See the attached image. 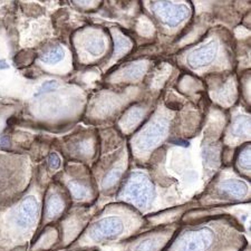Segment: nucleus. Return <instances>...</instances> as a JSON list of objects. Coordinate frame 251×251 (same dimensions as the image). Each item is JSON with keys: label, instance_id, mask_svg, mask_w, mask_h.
<instances>
[{"label": "nucleus", "instance_id": "nucleus-1", "mask_svg": "<svg viewBox=\"0 0 251 251\" xmlns=\"http://www.w3.org/2000/svg\"><path fill=\"white\" fill-rule=\"evenodd\" d=\"M122 197L139 208H147L154 198V189L144 174L133 173L125 184Z\"/></svg>", "mask_w": 251, "mask_h": 251}, {"label": "nucleus", "instance_id": "nucleus-2", "mask_svg": "<svg viewBox=\"0 0 251 251\" xmlns=\"http://www.w3.org/2000/svg\"><path fill=\"white\" fill-rule=\"evenodd\" d=\"M152 11L170 27H176L183 22L189 15V8L184 5H173L168 0H156L152 3Z\"/></svg>", "mask_w": 251, "mask_h": 251}, {"label": "nucleus", "instance_id": "nucleus-3", "mask_svg": "<svg viewBox=\"0 0 251 251\" xmlns=\"http://www.w3.org/2000/svg\"><path fill=\"white\" fill-rule=\"evenodd\" d=\"M212 240L213 233L208 228L188 231L176 241V251H205L211 246Z\"/></svg>", "mask_w": 251, "mask_h": 251}, {"label": "nucleus", "instance_id": "nucleus-4", "mask_svg": "<svg viewBox=\"0 0 251 251\" xmlns=\"http://www.w3.org/2000/svg\"><path fill=\"white\" fill-rule=\"evenodd\" d=\"M124 229L123 221L120 218L110 217L104 218L92 226L90 230V238L94 241H103L106 239L119 236Z\"/></svg>", "mask_w": 251, "mask_h": 251}, {"label": "nucleus", "instance_id": "nucleus-5", "mask_svg": "<svg viewBox=\"0 0 251 251\" xmlns=\"http://www.w3.org/2000/svg\"><path fill=\"white\" fill-rule=\"evenodd\" d=\"M168 132V122L165 120H157L153 122L148 128L141 133L137 139V148L143 151L153 149L164 139Z\"/></svg>", "mask_w": 251, "mask_h": 251}, {"label": "nucleus", "instance_id": "nucleus-6", "mask_svg": "<svg viewBox=\"0 0 251 251\" xmlns=\"http://www.w3.org/2000/svg\"><path fill=\"white\" fill-rule=\"evenodd\" d=\"M218 51V44L216 42H210L205 45L194 50L188 57V63L193 68H200L206 66L213 62Z\"/></svg>", "mask_w": 251, "mask_h": 251}, {"label": "nucleus", "instance_id": "nucleus-7", "mask_svg": "<svg viewBox=\"0 0 251 251\" xmlns=\"http://www.w3.org/2000/svg\"><path fill=\"white\" fill-rule=\"evenodd\" d=\"M38 216V202L34 197H28L19 206L16 222L20 228L26 229L34 224Z\"/></svg>", "mask_w": 251, "mask_h": 251}, {"label": "nucleus", "instance_id": "nucleus-8", "mask_svg": "<svg viewBox=\"0 0 251 251\" xmlns=\"http://www.w3.org/2000/svg\"><path fill=\"white\" fill-rule=\"evenodd\" d=\"M220 189L222 192L228 194L230 197L241 198L247 194L248 187L245 182L239 180H226L220 184Z\"/></svg>", "mask_w": 251, "mask_h": 251}, {"label": "nucleus", "instance_id": "nucleus-9", "mask_svg": "<svg viewBox=\"0 0 251 251\" xmlns=\"http://www.w3.org/2000/svg\"><path fill=\"white\" fill-rule=\"evenodd\" d=\"M64 202L57 194H51L46 202V216L48 218H54L63 211Z\"/></svg>", "mask_w": 251, "mask_h": 251}, {"label": "nucleus", "instance_id": "nucleus-10", "mask_svg": "<svg viewBox=\"0 0 251 251\" xmlns=\"http://www.w3.org/2000/svg\"><path fill=\"white\" fill-rule=\"evenodd\" d=\"M145 72H147V65L145 64L140 63L131 65L123 72V77L128 80H135L141 78Z\"/></svg>", "mask_w": 251, "mask_h": 251}, {"label": "nucleus", "instance_id": "nucleus-11", "mask_svg": "<svg viewBox=\"0 0 251 251\" xmlns=\"http://www.w3.org/2000/svg\"><path fill=\"white\" fill-rule=\"evenodd\" d=\"M250 131V119L247 116H238L233 123L232 132L236 136H244Z\"/></svg>", "mask_w": 251, "mask_h": 251}, {"label": "nucleus", "instance_id": "nucleus-12", "mask_svg": "<svg viewBox=\"0 0 251 251\" xmlns=\"http://www.w3.org/2000/svg\"><path fill=\"white\" fill-rule=\"evenodd\" d=\"M64 58V50L62 47H54L50 50L45 52L40 59L45 64H56L59 63Z\"/></svg>", "mask_w": 251, "mask_h": 251}, {"label": "nucleus", "instance_id": "nucleus-13", "mask_svg": "<svg viewBox=\"0 0 251 251\" xmlns=\"http://www.w3.org/2000/svg\"><path fill=\"white\" fill-rule=\"evenodd\" d=\"M142 116H143V111L140 110V108H133V110L127 112V114L123 119V125H125L124 127H134L141 121Z\"/></svg>", "mask_w": 251, "mask_h": 251}, {"label": "nucleus", "instance_id": "nucleus-14", "mask_svg": "<svg viewBox=\"0 0 251 251\" xmlns=\"http://www.w3.org/2000/svg\"><path fill=\"white\" fill-rule=\"evenodd\" d=\"M86 50L90 54L99 56L105 50V43L100 37H93L86 44Z\"/></svg>", "mask_w": 251, "mask_h": 251}, {"label": "nucleus", "instance_id": "nucleus-15", "mask_svg": "<svg viewBox=\"0 0 251 251\" xmlns=\"http://www.w3.org/2000/svg\"><path fill=\"white\" fill-rule=\"evenodd\" d=\"M161 245V238L153 237L149 238L147 240L136 247V251H156Z\"/></svg>", "mask_w": 251, "mask_h": 251}, {"label": "nucleus", "instance_id": "nucleus-16", "mask_svg": "<svg viewBox=\"0 0 251 251\" xmlns=\"http://www.w3.org/2000/svg\"><path fill=\"white\" fill-rule=\"evenodd\" d=\"M70 187V191L72 193V196L75 198V199H84L88 196V191L87 188L84 187L83 184L78 183V182H71L68 184Z\"/></svg>", "mask_w": 251, "mask_h": 251}, {"label": "nucleus", "instance_id": "nucleus-17", "mask_svg": "<svg viewBox=\"0 0 251 251\" xmlns=\"http://www.w3.org/2000/svg\"><path fill=\"white\" fill-rule=\"evenodd\" d=\"M121 174H122V171L120 169H114L112 171L108 172L106 174V176L104 177V180L102 182V187L103 189H110L114 185L117 180L121 177Z\"/></svg>", "mask_w": 251, "mask_h": 251}, {"label": "nucleus", "instance_id": "nucleus-18", "mask_svg": "<svg viewBox=\"0 0 251 251\" xmlns=\"http://www.w3.org/2000/svg\"><path fill=\"white\" fill-rule=\"evenodd\" d=\"M115 42V48H114V55L117 56L122 52L126 51L129 47H131V42L127 38L123 37V36L116 35L114 37Z\"/></svg>", "mask_w": 251, "mask_h": 251}, {"label": "nucleus", "instance_id": "nucleus-19", "mask_svg": "<svg viewBox=\"0 0 251 251\" xmlns=\"http://www.w3.org/2000/svg\"><path fill=\"white\" fill-rule=\"evenodd\" d=\"M239 164L246 170H250V147L247 148L245 151L239 155Z\"/></svg>", "mask_w": 251, "mask_h": 251}, {"label": "nucleus", "instance_id": "nucleus-20", "mask_svg": "<svg viewBox=\"0 0 251 251\" xmlns=\"http://www.w3.org/2000/svg\"><path fill=\"white\" fill-rule=\"evenodd\" d=\"M57 86H58V84H57V82H56V80H47V82H45L42 85V86H40L37 95L43 94V93L54 91Z\"/></svg>", "mask_w": 251, "mask_h": 251}, {"label": "nucleus", "instance_id": "nucleus-21", "mask_svg": "<svg viewBox=\"0 0 251 251\" xmlns=\"http://www.w3.org/2000/svg\"><path fill=\"white\" fill-rule=\"evenodd\" d=\"M48 164H50V168L52 170L58 169L60 165L59 156L56 154V153H51V154L50 155V159H48Z\"/></svg>", "mask_w": 251, "mask_h": 251}, {"label": "nucleus", "instance_id": "nucleus-22", "mask_svg": "<svg viewBox=\"0 0 251 251\" xmlns=\"http://www.w3.org/2000/svg\"><path fill=\"white\" fill-rule=\"evenodd\" d=\"M7 68H9V65L7 64L6 60H0V70H7Z\"/></svg>", "mask_w": 251, "mask_h": 251}, {"label": "nucleus", "instance_id": "nucleus-23", "mask_svg": "<svg viewBox=\"0 0 251 251\" xmlns=\"http://www.w3.org/2000/svg\"><path fill=\"white\" fill-rule=\"evenodd\" d=\"M76 1H77V2H82V3H85V2H88V1H91V0H76Z\"/></svg>", "mask_w": 251, "mask_h": 251}]
</instances>
